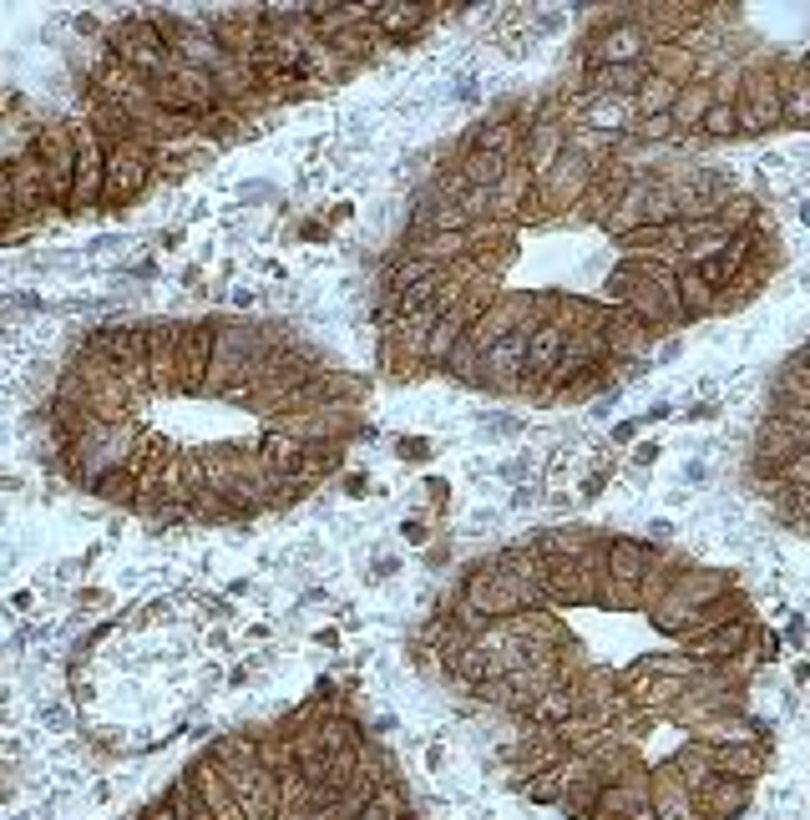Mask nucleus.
<instances>
[{
	"label": "nucleus",
	"mask_w": 810,
	"mask_h": 820,
	"mask_svg": "<svg viewBox=\"0 0 810 820\" xmlns=\"http://www.w3.org/2000/svg\"><path fill=\"white\" fill-rule=\"evenodd\" d=\"M623 309H628L633 319H643L654 335L689 324V314H684V304H679V269L664 264V259H638V279H633Z\"/></svg>",
	"instance_id": "1"
},
{
	"label": "nucleus",
	"mask_w": 810,
	"mask_h": 820,
	"mask_svg": "<svg viewBox=\"0 0 810 820\" xmlns=\"http://www.w3.org/2000/svg\"><path fill=\"white\" fill-rule=\"evenodd\" d=\"M107 56L112 61H122V66H132V71H142L147 81H162L173 71V51H168V41H162V31H157V21H147V16H127L122 26H112V36H107Z\"/></svg>",
	"instance_id": "2"
},
{
	"label": "nucleus",
	"mask_w": 810,
	"mask_h": 820,
	"mask_svg": "<svg viewBox=\"0 0 810 820\" xmlns=\"http://www.w3.org/2000/svg\"><path fill=\"white\" fill-rule=\"evenodd\" d=\"M0 208H6V213H0V218H6V228L21 223L26 213H46L51 208L46 173H41V157L31 152V142L6 157V173H0Z\"/></svg>",
	"instance_id": "3"
},
{
	"label": "nucleus",
	"mask_w": 810,
	"mask_h": 820,
	"mask_svg": "<svg viewBox=\"0 0 810 820\" xmlns=\"http://www.w3.org/2000/svg\"><path fill=\"white\" fill-rule=\"evenodd\" d=\"M157 173V142L147 137H132V142H117L112 157H107V193H102V208H127L147 193Z\"/></svg>",
	"instance_id": "4"
},
{
	"label": "nucleus",
	"mask_w": 810,
	"mask_h": 820,
	"mask_svg": "<svg viewBox=\"0 0 810 820\" xmlns=\"http://www.w3.org/2000/svg\"><path fill=\"white\" fill-rule=\"evenodd\" d=\"M735 112H740V137H765V132H775L785 122V97H780L775 66H745L740 71Z\"/></svg>",
	"instance_id": "5"
},
{
	"label": "nucleus",
	"mask_w": 810,
	"mask_h": 820,
	"mask_svg": "<svg viewBox=\"0 0 810 820\" xmlns=\"http://www.w3.org/2000/svg\"><path fill=\"white\" fill-rule=\"evenodd\" d=\"M31 152L41 157L51 208L66 213L71 208V188H76V127H36L31 132Z\"/></svg>",
	"instance_id": "6"
},
{
	"label": "nucleus",
	"mask_w": 810,
	"mask_h": 820,
	"mask_svg": "<svg viewBox=\"0 0 810 820\" xmlns=\"http://www.w3.org/2000/svg\"><path fill=\"white\" fill-rule=\"evenodd\" d=\"M107 157H112V147L102 142V132L81 122V127H76V188H71V208H66V213L102 208V193H107Z\"/></svg>",
	"instance_id": "7"
},
{
	"label": "nucleus",
	"mask_w": 810,
	"mask_h": 820,
	"mask_svg": "<svg viewBox=\"0 0 810 820\" xmlns=\"http://www.w3.org/2000/svg\"><path fill=\"white\" fill-rule=\"evenodd\" d=\"M648 51H654V41H648L643 21H638V16H618V21H608V26L588 41L583 66H588V71H593V66H638V61H648Z\"/></svg>",
	"instance_id": "8"
},
{
	"label": "nucleus",
	"mask_w": 810,
	"mask_h": 820,
	"mask_svg": "<svg viewBox=\"0 0 810 820\" xmlns=\"http://www.w3.org/2000/svg\"><path fill=\"white\" fill-rule=\"evenodd\" d=\"M218 350V324H178V395H198L208 385Z\"/></svg>",
	"instance_id": "9"
},
{
	"label": "nucleus",
	"mask_w": 810,
	"mask_h": 820,
	"mask_svg": "<svg viewBox=\"0 0 810 820\" xmlns=\"http://www.w3.org/2000/svg\"><path fill=\"white\" fill-rule=\"evenodd\" d=\"M608 319H613V309H608L603 299H588V294H552V324H557L567 340H578V335H603Z\"/></svg>",
	"instance_id": "10"
},
{
	"label": "nucleus",
	"mask_w": 810,
	"mask_h": 820,
	"mask_svg": "<svg viewBox=\"0 0 810 820\" xmlns=\"http://www.w3.org/2000/svg\"><path fill=\"white\" fill-rule=\"evenodd\" d=\"M188 780H193V790L203 795V805L213 810V820H249V815H243V805H238V795H233V785L223 780V770L213 765L208 750L188 765Z\"/></svg>",
	"instance_id": "11"
},
{
	"label": "nucleus",
	"mask_w": 810,
	"mask_h": 820,
	"mask_svg": "<svg viewBox=\"0 0 810 820\" xmlns=\"http://www.w3.org/2000/svg\"><path fill=\"white\" fill-rule=\"evenodd\" d=\"M750 780H735V775H714L709 785H699L694 790V805H699V815L704 820H735L745 805H750Z\"/></svg>",
	"instance_id": "12"
},
{
	"label": "nucleus",
	"mask_w": 810,
	"mask_h": 820,
	"mask_svg": "<svg viewBox=\"0 0 810 820\" xmlns=\"http://www.w3.org/2000/svg\"><path fill=\"white\" fill-rule=\"evenodd\" d=\"M527 127H532V117H497V122H481V127L471 132V147L497 152V157H507V162H522V157H527Z\"/></svg>",
	"instance_id": "13"
},
{
	"label": "nucleus",
	"mask_w": 810,
	"mask_h": 820,
	"mask_svg": "<svg viewBox=\"0 0 810 820\" xmlns=\"http://www.w3.org/2000/svg\"><path fill=\"white\" fill-rule=\"evenodd\" d=\"M147 375L157 390L178 395V324H147Z\"/></svg>",
	"instance_id": "14"
},
{
	"label": "nucleus",
	"mask_w": 810,
	"mask_h": 820,
	"mask_svg": "<svg viewBox=\"0 0 810 820\" xmlns=\"http://www.w3.org/2000/svg\"><path fill=\"white\" fill-rule=\"evenodd\" d=\"M436 11H446V6H421V0H390V6H375L370 26H375V36L405 41V36H416V31H421Z\"/></svg>",
	"instance_id": "15"
},
{
	"label": "nucleus",
	"mask_w": 810,
	"mask_h": 820,
	"mask_svg": "<svg viewBox=\"0 0 810 820\" xmlns=\"http://www.w3.org/2000/svg\"><path fill=\"white\" fill-rule=\"evenodd\" d=\"M648 552H654V542H638V537H608V578L623 583V588H643V572H648Z\"/></svg>",
	"instance_id": "16"
},
{
	"label": "nucleus",
	"mask_w": 810,
	"mask_h": 820,
	"mask_svg": "<svg viewBox=\"0 0 810 820\" xmlns=\"http://www.w3.org/2000/svg\"><path fill=\"white\" fill-rule=\"evenodd\" d=\"M471 254V233H411V243H405V254L400 259H426L436 269L456 264Z\"/></svg>",
	"instance_id": "17"
},
{
	"label": "nucleus",
	"mask_w": 810,
	"mask_h": 820,
	"mask_svg": "<svg viewBox=\"0 0 810 820\" xmlns=\"http://www.w3.org/2000/svg\"><path fill=\"white\" fill-rule=\"evenodd\" d=\"M512 168H517V162H507V157H497V152L466 147V152L456 157V183H466V188H497Z\"/></svg>",
	"instance_id": "18"
},
{
	"label": "nucleus",
	"mask_w": 810,
	"mask_h": 820,
	"mask_svg": "<svg viewBox=\"0 0 810 820\" xmlns=\"http://www.w3.org/2000/svg\"><path fill=\"white\" fill-rule=\"evenodd\" d=\"M654 76L674 81V87H694V76H699V46H654L643 61Z\"/></svg>",
	"instance_id": "19"
},
{
	"label": "nucleus",
	"mask_w": 810,
	"mask_h": 820,
	"mask_svg": "<svg viewBox=\"0 0 810 820\" xmlns=\"http://www.w3.org/2000/svg\"><path fill=\"white\" fill-rule=\"evenodd\" d=\"M775 76H780V97H785V122L790 127H810V76H805V66L795 61V66H775Z\"/></svg>",
	"instance_id": "20"
},
{
	"label": "nucleus",
	"mask_w": 810,
	"mask_h": 820,
	"mask_svg": "<svg viewBox=\"0 0 810 820\" xmlns=\"http://www.w3.org/2000/svg\"><path fill=\"white\" fill-rule=\"evenodd\" d=\"M466 330H471V324H466L456 309L436 319V330L426 335V375H431V370H446V360H451V350L466 340Z\"/></svg>",
	"instance_id": "21"
},
{
	"label": "nucleus",
	"mask_w": 810,
	"mask_h": 820,
	"mask_svg": "<svg viewBox=\"0 0 810 820\" xmlns=\"http://www.w3.org/2000/svg\"><path fill=\"white\" fill-rule=\"evenodd\" d=\"M674 269H679V304H684V314H689V319L719 314V289H709L704 274H699L694 264H674Z\"/></svg>",
	"instance_id": "22"
},
{
	"label": "nucleus",
	"mask_w": 810,
	"mask_h": 820,
	"mask_svg": "<svg viewBox=\"0 0 810 820\" xmlns=\"http://www.w3.org/2000/svg\"><path fill=\"white\" fill-rule=\"evenodd\" d=\"M254 451H259V456H264L279 476H294V466L304 461V451H309V446H304L299 436H289L284 426H269V431L259 436V446H254Z\"/></svg>",
	"instance_id": "23"
},
{
	"label": "nucleus",
	"mask_w": 810,
	"mask_h": 820,
	"mask_svg": "<svg viewBox=\"0 0 810 820\" xmlns=\"http://www.w3.org/2000/svg\"><path fill=\"white\" fill-rule=\"evenodd\" d=\"M562 350H567V335L557 330V324H542V330H532V340H527V375L547 380V375L557 370Z\"/></svg>",
	"instance_id": "24"
},
{
	"label": "nucleus",
	"mask_w": 810,
	"mask_h": 820,
	"mask_svg": "<svg viewBox=\"0 0 810 820\" xmlns=\"http://www.w3.org/2000/svg\"><path fill=\"white\" fill-rule=\"evenodd\" d=\"M714 102H719V97H714V87L694 81V87H679V97H674V112H669V117H674V127H679V132H699Z\"/></svg>",
	"instance_id": "25"
},
{
	"label": "nucleus",
	"mask_w": 810,
	"mask_h": 820,
	"mask_svg": "<svg viewBox=\"0 0 810 820\" xmlns=\"http://www.w3.org/2000/svg\"><path fill=\"white\" fill-rule=\"evenodd\" d=\"M532 183H537V173L527 168V162H517V168L497 183V218H507V223H517V213H522V203H527V193H532Z\"/></svg>",
	"instance_id": "26"
},
{
	"label": "nucleus",
	"mask_w": 810,
	"mask_h": 820,
	"mask_svg": "<svg viewBox=\"0 0 810 820\" xmlns=\"http://www.w3.org/2000/svg\"><path fill=\"white\" fill-rule=\"evenodd\" d=\"M674 97H679L674 81H664V76L648 71L643 87H638V97H633V117H669V112H674Z\"/></svg>",
	"instance_id": "27"
},
{
	"label": "nucleus",
	"mask_w": 810,
	"mask_h": 820,
	"mask_svg": "<svg viewBox=\"0 0 810 820\" xmlns=\"http://www.w3.org/2000/svg\"><path fill=\"white\" fill-rule=\"evenodd\" d=\"M92 497H102V502H112V507H132V512H142V481H137V471H107L97 486H92Z\"/></svg>",
	"instance_id": "28"
},
{
	"label": "nucleus",
	"mask_w": 810,
	"mask_h": 820,
	"mask_svg": "<svg viewBox=\"0 0 810 820\" xmlns=\"http://www.w3.org/2000/svg\"><path fill=\"white\" fill-rule=\"evenodd\" d=\"M405 815H411V800H405V785H400V780L380 785V790L365 800V810H360V820H405Z\"/></svg>",
	"instance_id": "29"
},
{
	"label": "nucleus",
	"mask_w": 810,
	"mask_h": 820,
	"mask_svg": "<svg viewBox=\"0 0 810 820\" xmlns=\"http://www.w3.org/2000/svg\"><path fill=\"white\" fill-rule=\"evenodd\" d=\"M699 137H709V142L740 137V112H735V102H714L709 117H704V127H699Z\"/></svg>",
	"instance_id": "30"
},
{
	"label": "nucleus",
	"mask_w": 810,
	"mask_h": 820,
	"mask_svg": "<svg viewBox=\"0 0 810 820\" xmlns=\"http://www.w3.org/2000/svg\"><path fill=\"white\" fill-rule=\"evenodd\" d=\"M441 269L436 264H426V259H395L390 264V294H405V289H416V284H426V279H436Z\"/></svg>",
	"instance_id": "31"
},
{
	"label": "nucleus",
	"mask_w": 810,
	"mask_h": 820,
	"mask_svg": "<svg viewBox=\"0 0 810 820\" xmlns=\"http://www.w3.org/2000/svg\"><path fill=\"white\" fill-rule=\"evenodd\" d=\"M780 400L810 410V365H805V360H790V365L780 370Z\"/></svg>",
	"instance_id": "32"
},
{
	"label": "nucleus",
	"mask_w": 810,
	"mask_h": 820,
	"mask_svg": "<svg viewBox=\"0 0 810 820\" xmlns=\"http://www.w3.org/2000/svg\"><path fill=\"white\" fill-rule=\"evenodd\" d=\"M633 132H638V142H669V137H679L674 117H638Z\"/></svg>",
	"instance_id": "33"
},
{
	"label": "nucleus",
	"mask_w": 810,
	"mask_h": 820,
	"mask_svg": "<svg viewBox=\"0 0 810 820\" xmlns=\"http://www.w3.org/2000/svg\"><path fill=\"white\" fill-rule=\"evenodd\" d=\"M654 456H659V446H654V441H643V446H633V461H638V466H654Z\"/></svg>",
	"instance_id": "34"
},
{
	"label": "nucleus",
	"mask_w": 810,
	"mask_h": 820,
	"mask_svg": "<svg viewBox=\"0 0 810 820\" xmlns=\"http://www.w3.org/2000/svg\"><path fill=\"white\" fill-rule=\"evenodd\" d=\"M800 66H805V76H810V56H805V61H800Z\"/></svg>",
	"instance_id": "35"
}]
</instances>
